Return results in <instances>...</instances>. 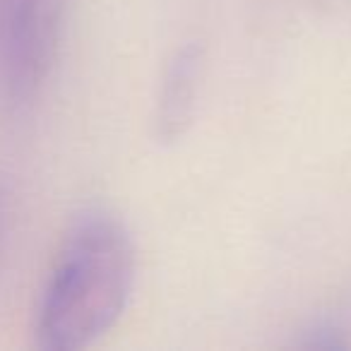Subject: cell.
<instances>
[{
	"label": "cell",
	"mask_w": 351,
	"mask_h": 351,
	"mask_svg": "<svg viewBox=\"0 0 351 351\" xmlns=\"http://www.w3.org/2000/svg\"><path fill=\"white\" fill-rule=\"evenodd\" d=\"M137 250L125 221L92 205L73 217L36 308L34 341L44 351H80L106 337L132 298Z\"/></svg>",
	"instance_id": "cell-1"
},
{
	"label": "cell",
	"mask_w": 351,
	"mask_h": 351,
	"mask_svg": "<svg viewBox=\"0 0 351 351\" xmlns=\"http://www.w3.org/2000/svg\"><path fill=\"white\" fill-rule=\"evenodd\" d=\"M68 0H0V99L32 104L60 58Z\"/></svg>",
	"instance_id": "cell-2"
},
{
	"label": "cell",
	"mask_w": 351,
	"mask_h": 351,
	"mask_svg": "<svg viewBox=\"0 0 351 351\" xmlns=\"http://www.w3.org/2000/svg\"><path fill=\"white\" fill-rule=\"evenodd\" d=\"M205 51L197 44H183L171 53L161 73V82L154 99V137L161 145H176L191 130L197 113Z\"/></svg>",
	"instance_id": "cell-3"
},
{
	"label": "cell",
	"mask_w": 351,
	"mask_h": 351,
	"mask_svg": "<svg viewBox=\"0 0 351 351\" xmlns=\"http://www.w3.org/2000/svg\"><path fill=\"white\" fill-rule=\"evenodd\" d=\"M306 335L308 339L301 341V346H306V349H339V346H344V341L339 339V332L335 327L315 325Z\"/></svg>",
	"instance_id": "cell-4"
}]
</instances>
